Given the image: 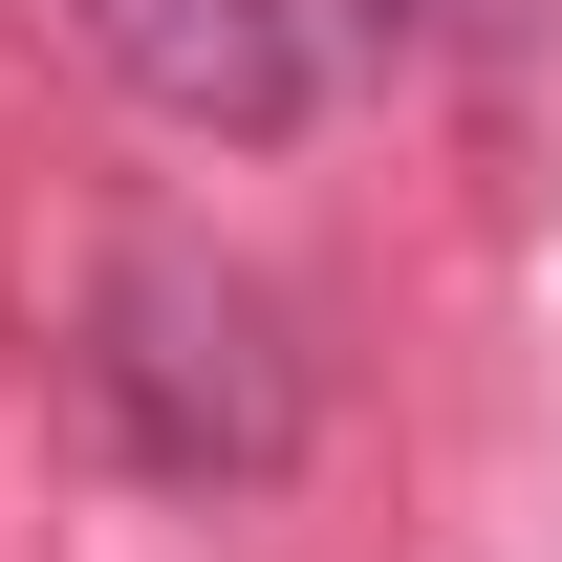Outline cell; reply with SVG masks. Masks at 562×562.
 I'll return each mask as SVG.
<instances>
[{"mask_svg": "<svg viewBox=\"0 0 562 562\" xmlns=\"http://www.w3.org/2000/svg\"><path fill=\"white\" fill-rule=\"evenodd\" d=\"M66 412L151 497H260V476H303V412L325 390H303V325L216 238H109L87 303H66Z\"/></svg>", "mask_w": 562, "mask_h": 562, "instance_id": "obj_1", "label": "cell"}, {"mask_svg": "<svg viewBox=\"0 0 562 562\" xmlns=\"http://www.w3.org/2000/svg\"><path fill=\"white\" fill-rule=\"evenodd\" d=\"M347 22H390V44H412V22H454V0H347Z\"/></svg>", "mask_w": 562, "mask_h": 562, "instance_id": "obj_3", "label": "cell"}, {"mask_svg": "<svg viewBox=\"0 0 562 562\" xmlns=\"http://www.w3.org/2000/svg\"><path fill=\"white\" fill-rule=\"evenodd\" d=\"M66 44L131 87L151 131H216V151H281L325 109V22L303 0H66Z\"/></svg>", "mask_w": 562, "mask_h": 562, "instance_id": "obj_2", "label": "cell"}]
</instances>
